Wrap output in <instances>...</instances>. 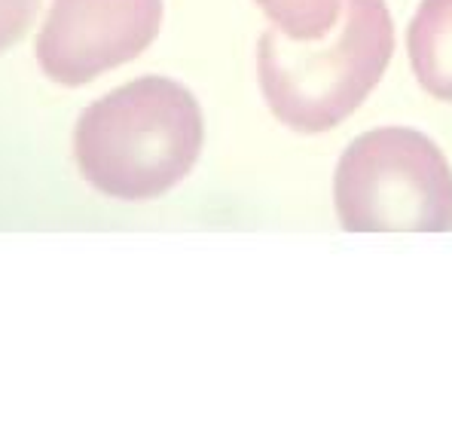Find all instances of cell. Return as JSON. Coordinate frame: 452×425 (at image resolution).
Returning a JSON list of instances; mask_svg holds the SVG:
<instances>
[{"label": "cell", "instance_id": "cell-1", "mask_svg": "<svg viewBox=\"0 0 452 425\" xmlns=\"http://www.w3.org/2000/svg\"><path fill=\"white\" fill-rule=\"evenodd\" d=\"M196 95L171 77H138L80 114L74 156L83 178L113 199H156L178 187L202 154Z\"/></svg>", "mask_w": 452, "mask_h": 425}, {"label": "cell", "instance_id": "cell-2", "mask_svg": "<svg viewBox=\"0 0 452 425\" xmlns=\"http://www.w3.org/2000/svg\"><path fill=\"white\" fill-rule=\"evenodd\" d=\"M394 53L385 0H345L336 37L294 40L269 28L257 46L266 104L296 131H327L373 92Z\"/></svg>", "mask_w": 452, "mask_h": 425}, {"label": "cell", "instance_id": "cell-3", "mask_svg": "<svg viewBox=\"0 0 452 425\" xmlns=\"http://www.w3.org/2000/svg\"><path fill=\"white\" fill-rule=\"evenodd\" d=\"M339 224L348 232H449L452 171L428 135L385 126L345 147L333 178Z\"/></svg>", "mask_w": 452, "mask_h": 425}, {"label": "cell", "instance_id": "cell-4", "mask_svg": "<svg viewBox=\"0 0 452 425\" xmlns=\"http://www.w3.org/2000/svg\"><path fill=\"white\" fill-rule=\"evenodd\" d=\"M162 28V0H53L37 37V65L77 89L138 58Z\"/></svg>", "mask_w": 452, "mask_h": 425}, {"label": "cell", "instance_id": "cell-5", "mask_svg": "<svg viewBox=\"0 0 452 425\" xmlns=\"http://www.w3.org/2000/svg\"><path fill=\"white\" fill-rule=\"evenodd\" d=\"M407 49L419 86L452 101V0H422L409 22Z\"/></svg>", "mask_w": 452, "mask_h": 425}, {"label": "cell", "instance_id": "cell-6", "mask_svg": "<svg viewBox=\"0 0 452 425\" xmlns=\"http://www.w3.org/2000/svg\"><path fill=\"white\" fill-rule=\"evenodd\" d=\"M279 31L294 40L324 37L343 16V0H257Z\"/></svg>", "mask_w": 452, "mask_h": 425}, {"label": "cell", "instance_id": "cell-7", "mask_svg": "<svg viewBox=\"0 0 452 425\" xmlns=\"http://www.w3.org/2000/svg\"><path fill=\"white\" fill-rule=\"evenodd\" d=\"M43 0H0V53L18 43L40 16Z\"/></svg>", "mask_w": 452, "mask_h": 425}]
</instances>
